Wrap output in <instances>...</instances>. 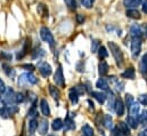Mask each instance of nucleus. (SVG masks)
<instances>
[{"label": "nucleus", "mask_w": 147, "mask_h": 136, "mask_svg": "<svg viewBox=\"0 0 147 136\" xmlns=\"http://www.w3.org/2000/svg\"><path fill=\"white\" fill-rule=\"evenodd\" d=\"M109 47H110V50L112 53V55H113V57H114V60L116 61V64L117 65H122L124 58H123V54H122L121 48L113 41H109Z\"/></svg>", "instance_id": "obj_1"}, {"label": "nucleus", "mask_w": 147, "mask_h": 136, "mask_svg": "<svg viewBox=\"0 0 147 136\" xmlns=\"http://www.w3.org/2000/svg\"><path fill=\"white\" fill-rule=\"evenodd\" d=\"M40 37H41V39H42L45 42H47L50 47H54V45H55L54 37H53V33L50 32V30H49L47 27H42V28L40 29Z\"/></svg>", "instance_id": "obj_2"}, {"label": "nucleus", "mask_w": 147, "mask_h": 136, "mask_svg": "<svg viewBox=\"0 0 147 136\" xmlns=\"http://www.w3.org/2000/svg\"><path fill=\"white\" fill-rule=\"evenodd\" d=\"M2 102L5 105H10L16 103V93L11 88H7L5 92V96L2 99Z\"/></svg>", "instance_id": "obj_3"}, {"label": "nucleus", "mask_w": 147, "mask_h": 136, "mask_svg": "<svg viewBox=\"0 0 147 136\" xmlns=\"http://www.w3.org/2000/svg\"><path fill=\"white\" fill-rule=\"evenodd\" d=\"M54 81L57 86L59 87H65V79H64V74H63V68L62 65H58V68L56 70L55 74H54Z\"/></svg>", "instance_id": "obj_4"}, {"label": "nucleus", "mask_w": 147, "mask_h": 136, "mask_svg": "<svg viewBox=\"0 0 147 136\" xmlns=\"http://www.w3.org/2000/svg\"><path fill=\"white\" fill-rule=\"evenodd\" d=\"M131 54L134 57H137L142 50V40L140 38H132L131 40Z\"/></svg>", "instance_id": "obj_5"}, {"label": "nucleus", "mask_w": 147, "mask_h": 136, "mask_svg": "<svg viewBox=\"0 0 147 136\" xmlns=\"http://www.w3.org/2000/svg\"><path fill=\"white\" fill-rule=\"evenodd\" d=\"M39 72L41 73L42 77L47 78V77H49V75L51 74L53 70H51V67H50L47 62H42V63L39 65Z\"/></svg>", "instance_id": "obj_6"}, {"label": "nucleus", "mask_w": 147, "mask_h": 136, "mask_svg": "<svg viewBox=\"0 0 147 136\" xmlns=\"http://www.w3.org/2000/svg\"><path fill=\"white\" fill-rule=\"evenodd\" d=\"M114 110H115V112H116L117 116H120V117L123 116V113H124V103H123V101L121 99H117L116 100Z\"/></svg>", "instance_id": "obj_7"}, {"label": "nucleus", "mask_w": 147, "mask_h": 136, "mask_svg": "<svg viewBox=\"0 0 147 136\" xmlns=\"http://www.w3.org/2000/svg\"><path fill=\"white\" fill-rule=\"evenodd\" d=\"M130 34L132 38H140L142 34H143V29L140 25H132L131 29H130Z\"/></svg>", "instance_id": "obj_8"}, {"label": "nucleus", "mask_w": 147, "mask_h": 136, "mask_svg": "<svg viewBox=\"0 0 147 136\" xmlns=\"http://www.w3.org/2000/svg\"><path fill=\"white\" fill-rule=\"evenodd\" d=\"M38 131L41 135H45L47 134L48 132V121L46 119H41L40 122H39V126H38Z\"/></svg>", "instance_id": "obj_9"}, {"label": "nucleus", "mask_w": 147, "mask_h": 136, "mask_svg": "<svg viewBox=\"0 0 147 136\" xmlns=\"http://www.w3.org/2000/svg\"><path fill=\"white\" fill-rule=\"evenodd\" d=\"M91 96L98 103H100V104H103L106 101V99H107L106 95L104 93H102V92H91Z\"/></svg>", "instance_id": "obj_10"}, {"label": "nucleus", "mask_w": 147, "mask_h": 136, "mask_svg": "<svg viewBox=\"0 0 147 136\" xmlns=\"http://www.w3.org/2000/svg\"><path fill=\"white\" fill-rule=\"evenodd\" d=\"M40 109H41V112L43 113V116H50V107H49V104L48 102L43 99V100H41V102H40Z\"/></svg>", "instance_id": "obj_11"}, {"label": "nucleus", "mask_w": 147, "mask_h": 136, "mask_svg": "<svg viewBox=\"0 0 147 136\" xmlns=\"http://www.w3.org/2000/svg\"><path fill=\"white\" fill-rule=\"evenodd\" d=\"M143 2V0H123V5L127 7V8H136L138 7L140 3Z\"/></svg>", "instance_id": "obj_12"}, {"label": "nucleus", "mask_w": 147, "mask_h": 136, "mask_svg": "<svg viewBox=\"0 0 147 136\" xmlns=\"http://www.w3.org/2000/svg\"><path fill=\"white\" fill-rule=\"evenodd\" d=\"M64 127H65V131H71L75 128V124H74V120L72 119V117L69 114L64 121Z\"/></svg>", "instance_id": "obj_13"}, {"label": "nucleus", "mask_w": 147, "mask_h": 136, "mask_svg": "<svg viewBox=\"0 0 147 136\" xmlns=\"http://www.w3.org/2000/svg\"><path fill=\"white\" fill-rule=\"evenodd\" d=\"M96 86H97V88H99V89H102L104 92H110V86H109V84H107V81L105 79H99L97 81Z\"/></svg>", "instance_id": "obj_14"}, {"label": "nucleus", "mask_w": 147, "mask_h": 136, "mask_svg": "<svg viewBox=\"0 0 147 136\" xmlns=\"http://www.w3.org/2000/svg\"><path fill=\"white\" fill-rule=\"evenodd\" d=\"M49 93H50V95H51L53 99H55L56 101L59 100V97H61V93H59L58 88H56V87L53 86V85H49Z\"/></svg>", "instance_id": "obj_15"}, {"label": "nucleus", "mask_w": 147, "mask_h": 136, "mask_svg": "<svg viewBox=\"0 0 147 136\" xmlns=\"http://www.w3.org/2000/svg\"><path fill=\"white\" fill-rule=\"evenodd\" d=\"M64 127V122H63V120L61 119V118H57V119H55L54 121H53V124H51V128L54 129V131H61L62 128Z\"/></svg>", "instance_id": "obj_16"}, {"label": "nucleus", "mask_w": 147, "mask_h": 136, "mask_svg": "<svg viewBox=\"0 0 147 136\" xmlns=\"http://www.w3.org/2000/svg\"><path fill=\"white\" fill-rule=\"evenodd\" d=\"M127 16L130 18H134V20H138V18H140V13L135 8H130L127 10Z\"/></svg>", "instance_id": "obj_17"}, {"label": "nucleus", "mask_w": 147, "mask_h": 136, "mask_svg": "<svg viewBox=\"0 0 147 136\" xmlns=\"http://www.w3.org/2000/svg\"><path fill=\"white\" fill-rule=\"evenodd\" d=\"M98 70H99V74L100 75H106L109 72V64L105 61H102L98 65Z\"/></svg>", "instance_id": "obj_18"}, {"label": "nucleus", "mask_w": 147, "mask_h": 136, "mask_svg": "<svg viewBox=\"0 0 147 136\" xmlns=\"http://www.w3.org/2000/svg\"><path fill=\"white\" fill-rule=\"evenodd\" d=\"M127 121H128V125H129L131 128H137L139 119H138L137 117H134V116H129V117H128V119H127Z\"/></svg>", "instance_id": "obj_19"}, {"label": "nucleus", "mask_w": 147, "mask_h": 136, "mask_svg": "<svg viewBox=\"0 0 147 136\" xmlns=\"http://www.w3.org/2000/svg\"><path fill=\"white\" fill-rule=\"evenodd\" d=\"M38 126H39L38 120L34 119V118H32V119L30 120V122H29V131H30L31 134H34V133H36V131L38 129Z\"/></svg>", "instance_id": "obj_20"}, {"label": "nucleus", "mask_w": 147, "mask_h": 136, "mask_svg": "<svg viewBox=\"0 0 147 136\" xmlns=\"http://www.w3.org/2000/svg\"><path fill=\"white\" fill-rule=\"evenodd\" d=\"M82 134L83 136H94V129L89 125H83L82 126Z\"/></svg>", "instance_id": "obj_21"}, {"label": "nucleus", "mask_w": 147, "mask_h": 136, "mask_svg": "<svg viewBox=\"0 0 147 136\" xmlns=\"http://www.w3.org/2000/svg\"><path fill=\"white\" fill-rule=\"evenodd\" d=\"M135 70L132 68H129L127 69L123 73H122V77L123 78H127V79H135Z\"/></svg>", "instance_id": "obj_22"}, {"label": "nucleus", "mask_w": 147, "mask_h": 136, "mask_svg": "<svg viewBox=\"0 0 147 136\" xmlns=\"http://www.w3.org/2000/svg\"><path fill=\"white\" fill-rule=\"evenodd\" d=\"M117 128L121 131V132H123L125 135H130V128H129V125H127L125 122H120L119 125H117Z\"/></svg>", "instance_id": "obj_23"}, {"label": "nucleus", "mask_w": 147, "mask_h": 136, "mask_svg": "<svg viewBox=\"0 0 147 136\" xmlns=\"http://www.w3.org/2000/svg\"><path fill=\"white\" fill-rule=\"evenodd\" d=\"M139 68H140V72H142V73H146L147 72V54H145V55L142 57Z\"/></svg>", "instance_id": "obj_24"}, {"label": "nucleus", "mask_w": 147, "mask_h": 136, "mask_svg": "<svg viewBox=\"0 0 147 136\" xmlns=\"http://www.w3.org/2000/svg\"><path fill=\"white\" fill-rule=\"evenodd\" d=\"M69 97H70V101L72 104H76V103L79 102V95L75 93V90H74L73 88L70 90V93H69Z\"/></svg>", "instance_id": "obj_25"}, {"label": "nucleus", "mask_w": 147, "mask_h": 136, "mask_svg": "<svg viewBox=\"0 0 147 136\" xmlns=\"http://www.w3.org/2000/svg\"><path fill=\"white\" fill-rule=\"evenodd\" d=\"M104 126L107 129H112L113 128V120H112V117H111L110 114H106L104 117Z\"/></svg>", "instance_id": "obj_26"}, {"label": "nucleus", "mask_w": 147, "mask_h": 136, "mask_svg": "<svg viewBox=\"0 0 147 136\" xmlns=\"http://www.w3.org/2000/svg\"><path fill=\"white\" fill-rule=\"evenodd\" d=\"M38 13H39L40 15H42L43 17L48 16V9H47V7H46L43 3L38 5Z\"/></svg>", "instance_id": "obj_27"}, {"label": "nucleus", "mask_w": 147, "mask_h": 136, "mask_svg": "<svg viewBox=\"0 0 147 136\" xmlns=\"http://www.w3.org/2000/svg\"><path fill=\"white\" fill-rule=\"evenodd\" d=\"M0 117L3 118V119H8L9 117H11V114H10V112H9V110L6 105L2 109H0Z\"/></svg>", "instance_id": "obj_28"}, {"label": "nucleus", "mask_w": 147, "mask_h": 136, "mask_svg": "<svg viewBox=\"0 0 147 136\" xmlns=\"http://www.w3.org/2000/svg\"><path fill=\"white\" fill-rule=\"evenodd\" d=\"M138 113H139V105H138V103H134L130 106V114L134 117H137Z\"/></svg>", "instance_id": "obj_29"}, {"label": "nucleus", "mask_w": 147, "mask_h": 136, "mask_svg": "<svg viewBox=\"0 0 147 136\" xmlns=\"http://www.w3.org/2000/svg\"><path fill=\"white\" fill-rule=\"evenodd\" d=\"M73 89L75 90V93H76L79 96L86 93V86H84V85H82V84H80V85H78V86L73 87Z\"/></svg>", "instance_id": "obj_30"}, {"label": "nucleus", "mask_w": 147, "mask_h": 136, "mask_svg": "<svg viewBox=\"0 0 147 136\" xmlns=\"http://www.w3.org/2000/svg\"><path fill=\"white\" fill-rule=\"evenodd\" d=\"M2 68L5 69L3 71H5V73H6L8 77H14V75H15V71L10 68L8 64H2Z\"/></svg>", "instance_id": "obj_31"}, {"label": "nucleus", "mask_w": 147, "mask_h": 136, "mask_svg": "<svg viewBox=\"0 0 147 136\" xmlns=\"http://www.w3.org/2000/svg\"><path fill=\"white\" fill-rule=\"evenodd\" d=\"M26 84H29L28 74H26V73H23V74H21L20 78H18V85H20V86H24V85H26Z\"/></svg>", "instance_id": "obj_32"}, {"label": "nucleus", "mask_w": 147, "mask_h": 136, "mask_svg": "<svg viewBox=\"0 0 147 136\" xmlns=\"http://www.w3.org/2000/svg\"><path fill=\"white\" fill-rule=\"evenodd\" d=\"M98 55H99L100 58H106L109 56V53H107V50H106V48L104 46H100L98 48Z\"/></svg>", "instance_id": "obj_33"}, {"label": "nucleus", "mask_w": 147, "mask_h": 136, "mask_svg": "<svg viewBox=\"0 0 147 136\" xmlns=\"http://www.w3.org/2000/svg\"><path fill=\"white\" fill-rule=\"evenodd\" d=\"M26 74H28V80H29V84H31V85H36V84H38L37 77H36L33 73L29 72V73H26Z\"/></svg>", "instance_id": "obj_34"}, {"label": "nucleus", "mask_w": 147, "mask_h": 136, "mask_svg": "<svg viewBox=\"0 0 147 136\" xmlns=\"http://www.w3.org/2000/svg\"><path fill=\"white\" fill-rule=\"evenodd\" d=\"M45 55V50L43 49H37V50H34L33 52V55H32V57L34 58V60H37V58H40V57H42Z\"/></svg>", "instance_id": "obj_35"}, {"label": "nucleus", "mask_w": 147, "mask_h": 136, "mask_svg": "<svg viewBox=\"0 0 147 136\" xmlns=\"http://www.w3.org/2000/svg\"><path fill=\"white\" fill-rule=\"evenodd\" d=\"M99 47H100V46H99V41H98L97 39L92 40V42H91V52H92V53H96Z\"/></svg>", "instance_id": "obj_36"}, {"label": "nucleus", "mask_w": 147, "mask_h": 136, "mask_svg": "<svg viewBox=\"0 0 147 136\" xmlns=\"http://www.w3.org/2000/svg\"><path fill=\"white\" fill-rule=\"evenodd\" d=\"M94 1L95 0H81V3H82V6L83 7H86V8H91L92 7V5H94Z\"/></svg>", "instance_id": "obj_37"}, {"label": "nucleus", "mask_w": 147, "mask_h": 136, "mask_svg": "<svg viewBox=\"0 0 147 136\" xmlns=\"http://www.w3.org/2000/svg\"><path fill=\"white\" fill-rule=\"evenodd\" d=\"M138 119H139V122H140V124H143V125H147V110L142 113V116H140Z\"/></svg>", "instance_id": "obj_38"}, {"label": "nucleus", "mask_w": 147, "mask_h": 136, "mask_svg": "<svg viewBox=\"0 0 147 136\" xmlns=\"http://www.w3.org/2000/svg\"><path fill=\"white\" fill-rule=\"evenodd\" d=\"M28 116L29 117H36V116H38V112L37 110H36V103H33V105L31 106V109L29 110V113H28Z\"/></svg>", "instance_id": "obj_39"}, {"label": "nucleus", "mask_w": 147, "mask_h": 136, "mask_svg": "<svg viewBox=\"0 0 147 136\" xmlns=\"http://www.w3.org/2000/svg\"><path fill=\"white\" fill-rule=\"evenodd\" d=\"M125 104H127L128 107H130L134 104V97H132V95H130V94H127L125 95Z\"/></svg>", "instance_id": "obj_40"}, {"label": "nucleus", "mask_w": 147, "mask_h": 136, "mask_svg": "<svg viewBox=\"0 0 147 136\" xmlns=\"http://www.w3.org/2000/svg\"><path fill=\"white\" fill-rule=\"evenodd\" d=\"M65 1V3H66V6L70 8V9H75L76 8V2H75V0H64Z\"/></svg>", "instance_id": "obj_41"}, {"label": "nucleus", "mask_w": 147, "mask_h": 136, "mask_svg": "<svg viewBox=\"0 0 147 136\" xmlns=\"http://www.w3.org/2000/svg\"><path fill=\"white\" fill-rule=\"evenodd\" d=\"M115 102H116V100L114 99V96L111 94L110 97H109V109H114L115 107Z\"/></svg>", "instance_id": "obj_42"}, {"label": "nucleus", "mask_w": 147, "mask_h": 136, "mask_svg": "<svg viewBox=\"0 0 147 136\" xmlns=\"http://www.w3.org/2000/svg\"><path fill=\"white\" fill-rule=\"evenodd\" d=\"M138 101L142 103L143 105H147V93L146 94H142V95H139Z\"/></svg>", "instance_id": "obj_43"}, {"label": "nucleus", "mask_w": 147, "mask_h": 136, "mask_svg": "<svg viewBox=\"0 0 147 136\" xmlns=\"http://www.w3.org/2000/svg\"><path fill=\"white\" fill-rule=\"evenodd\" d=\"M112 136H128V135H125L123 132H121V131L116 127L115 129H113V134H112Z\"/></svg>", "instance_id": "obj_44"}, {"label": "nucleus", "mask_w": 147, "mask_h": 136, "mask_svg": "<svg viewBox=\"0 0 147 136\" xmlns=\"http://www.w3.org/2000/svg\"><path fill=\"white\" fill-rule=\"evenodd\" d=\"M6 89H7V87H6L5 82H3V81L0 79V94H5Z\"/></svg>", "instance_id": "obj_45"}, {"label": "nucleus", "mask_w": 147, "mask_h": 136, "mask_svg": "<svg viewBox=\"0 0 147 136\" xmlns=\"http://www.w3.org/2000/svg\"><path fill=\"white\" fill-rule=\"evenodd\" d=\"M24 101V95L22 93L16 94V103H22Z\"/></svg>", "instance_id": "obj_46"}, {"label": "nucleus", "mask_w": 147, "mask_h": 136, "mask_svg": "<svg viewBox=\"0 0 147 136\" xmlns=\"http://www.w3.org/2000/svg\"><path fill=\"white\" fill-rule=\"evenodd\" d=\"M76 22H78L79 24H82V23L84 22V16L81 15V14H78V15H76Z\"/></svg>", "instance_id": "obj_47"}, {"label": "nucleus", "mask_w": 147, "mask_h": 136, "mask_svg": "<svg viewBox=\"0 0 147 136\" xmlns=\"http://www.w3.org/2000/svg\"><path fill=\"white\" fill-rule=\"evenodd\" d=\"M22 68L25 69V70H29V71H33L34 70V65H32V64H23L22 65Z\"/></svg>", "instance_id": "obj_48"}, {"label": "nucleus", "mask_w": 147, "mask_h": 136, "mask_svg": "<svg viewBox=\"0 0 147 136\" xmlns=\"http://www.w3.org/2000/svg\"><path fill=\"white\" fill-rule=\"evenodd\" d=\"M1 57H3V58H6V60H8V61H10L11 60V55L10 54H6V53H3V52H1Z\"/></svg>", "instance_id": "obj_49"}, {"label": "nucleus", "mask_w": 147, "mask_h": 136, "mask_svg": "<svg viewBox=\"0 0 147 136\" xmlns=\"http://www.w3.org/2000/svg\"><path fill=\"white\" fill-rule=\"evenodd\" d=\"M142 5H143V12L147 14V0H144L143 2H142Z\"/></svg>", "instance_id": "obj_50"}, {"label": "nucleus", "mask_w": 147, "mask_h": 136, "mask_svg": "<svg viewBox=\"0 0 147 136\" xmlns=\"http://www.w3.org/2000/svg\"><path fill=\"white\" fill-rule=\"evenodd\" d=\"M88 104H89V106H90V109H92V110H94V104L91 103V101H88Z\"/></svg>", "instance_id": "obj_51"}, {"label": "nucleus", "mask_w": 147, "mask_h": 136, "mask_svg": "<svg viewBox=\"0 0 147 136\" xmlns=\"http://www.w3.org/2000/svg\"><path fill=\"white\" fill-rule=\"evenodd\" d=\"M145 35H146V38H147V27H146V30H145Z\"/></svg>", "instance_id": "obj_52"}, {"label": "nucleus", "mask_w": 147, "mask_h": 136, "mask_svg": "<svg viewBox=\"0 0 147 136\" xmlns=\"http://www.w3.org/2000/svg\"><path fill=\"white\" fill-rule=\"evenodd\" d=\"M145 133H146V134H147V129H146V131H145Z\"/></svg>", "instance_id": "obj_53"}, {"label": "nucleus", "mask_w": 147, "mask_h": 136, "mask_svg": "<svg viewBox=\"0 0 147 136\" xmlns=\"http://www.w3.org/2000/svg\"><path fill=\"white\" fill-rule=\"evenodd\" d=\"M48 136H54V135H48Z\"/></svg>", "instance_id": "obj_54"}, {"label": "nucleus", "mask_w": 147, "mask_h": 136, "mask_svg": "<svg viewBox=\"0 0 147 136\" xmlns=\"http://www.w3.org/2000/svg\"><path fill=\"white\" fill-rule=\"evenodd\" d=\"M0 96H1V94H0Z\"/></svg>", "instance_id": "obj_55"}]
</instances>
